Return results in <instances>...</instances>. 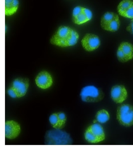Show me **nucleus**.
<instances>
[{
	"label": "nucleus",
	"mask_w": 133,
	"mask_h": 150,
	"mask_svg": "<svg viewBox=\"0 0 133 150\" xmlns=\"http://www.w3.org/2000/svg\"><path fill=\"white\" fill-rule=\"evenodd\" d=\"M21 132V126L17 122L13 120H10L6 122V138L10 140L15 139L19 136Z\"/></svg>",
	"instance_id": "nucleus-13"
},
{
	"label": "nucleus",
	"mask_w": 133,
	"mask_h": 150,
	"mask_svg": "<svg viewBox=\"0 0 133 150\" xmlns=\"http://www.w3.org/2000/svg\"><path fill=\"white\" fill-rule=\"evenodd\" d=\"M57 113L58 118L60 120V121L63 125H65L66 122V116L65 115V114L63 112H58Z\"/></svg>",
	"instance_id": "nucleus-17"
},
{
	"label": "nucleus",
	"mask_w": 133,
	"mask_h": 150,
	"mask_svg": "<svg viewBox=\"0 0 133 150\" xmlns=\"http://www.w3.org/2000/svg\"><path fill=\"white\" fill-rule=\"evenodd\" d=\"M49 121L51 126L56 129H61L65 126L60 121L57 112L53 113L50 116Z\"/></svg>",
	"instance_id": "nucleus-16"
},
{
	"label": "nucleus",
	"mask_w": 133,
	"mask_h": 150,
	"mask_svg": "<svg viewBox=\"0 0 133 150\" xmlns=\"http://www.w3.org/2000/svg\"><path fill=\"white\" fill-rule=\"evenodd\" d=\"M84 137L89 143H98L105 139V134L100 124L94 123L87 128L84 133Z\"/></svg>",
	"instance_id": "nucleus-5"
},
{
	"label": "nucleus",
	"mask_w": 133,
	"mask_h": 150,
	"mask_svg": "<svg viewBox=\"0 0 133 150\" xmlns=\"http://www.w3.org/2000/svg\"><path fill=\"white\" fill-rule=\"evenodd\" d=\"M17 94L18 98H22L26 95L29 87V81L26 78H19L12 83L10 86Z\"/></svg>",
	"instance_id": "nucleus-10"
},
{
	"label": "nucleus",
	"mask_w": 133,
	"mask_h": 150,
	"mask_svg": "<svg viewBox=\"0 0 133 150\" xmlns=\"http://www.w3.org/2000/svg\"><path fill=\"white\" fill-rule=\"evenodd\" d=\"M110 96L114 102L116 104H122L128 98V91L124 86L116 85L111 88Z\"/></svg>",
	"instance_id": "nucleus-9"
},
{
	"label": "nucleus",
	"mask_w": 133,
	"mask_h": 150,
	"mask_svg": "<svg viewBox=\"0 0 133 150\" xmlns=\"http://www.w3.org/2000/svg\"><path fill=\"white\" fill-rule=\"evenodd\" d=\"M126 30L128 33H129L133 36V19H132L130 24L127 27Z\"/></svg>",
	"instance_id": "nucleus-18"
},
{
	"label": "nucleus",
	"mask_w": 133,
	"mask_h": 150,
	"mask_svg": "<svg viewBox=\"0 0 133 150\" xmlns=\"http://www.w3.org/2000/svg\"><path fill=\"white\" fill-rule=\"evenodd\" d=\"M19 6V0H5V15L10 16L15 14Z\"/></svg>",
	"instance_id": "nucleus-14"
},
{
	"label": "nucleus",
	"mask_w": 133,
	"mask_h": 150,
	"mask_svg": "<svg viewBox=\"0 0 133 150\" xmlns=\"http://www.w3.org/2000/svg\"><path fill=\"white\" fill-rule=\"evenodd\" d=\"M118 61L126 63L133 59V45L128 42H122L118 47L116 52Z\"/></svg>",
	"instance_id": "nucleus-7"
},
{
	"label": "nucleus",
	"mask_w": 133,
	"mask_h": 150,
	"mask_svg": "<svg viewBox=\"0 0 133 150\" xmlns=\"http://www.w3.org/2000/svg\"><path fill=\"white\" fill-rule=\"evenodd\" d=\"M82 47L87 52L94 51L99 48L101 40L98 36L93 34H86L81 41Z\"/></svg>",
	"instance_id": "nucleus-8"
},
{
	"label": "nucleus",
	"mask_w": 133,
	"mask_h": 150,
	"mask_svg": "<svg viewBox=\"0 0 133 150\" xmlns=\"http://www.w3.org/2000/svg\"><path fill=\"white\" fill-rule=\"evenodd\" d=\"M92 17V12L89 9L81 6H77L73 10L72 19L74 24L79 25L91 20Z\"/></svg>",
	"instance_id": "nucleus-6"
},
{
	"label": "nucleus",
	"mask_w": 133,
	"mask_h": 150,
	"mask_svg": "<svg viewBox=\"0 0 133 150\" xmlns=\"http://www.w3.org/2000/svg\"><path fill=\"white\" fill-rule=\"evenodd\" d=\"M79 38L78 33L71 28L60 26L51 38L50 43L59 47L67 48L76 44Z\"/></svg>",
	"instance_id": "nucleus-1"
},
{
	"label": "nucleus",
	"mask_w": 133,
	"mask_h": 150,
	"mask_svg": "<svg viewBox=\"0 0 133 150\" xmlns=\"http://www.w3.org/2000/svg\"><path fill=\"white\" fill-rule=\"evenodd\" d=\"M82 101L87 103H97L104 97L102 91L94 86H87L82 88L80 94Z\"/></svg>",
	"instance_id": "nucleus-4"
},
{
	"label": "nucleus",
	"mask_w": 133,
	"mask_h": 150,
	"mask_svg": "<svg viewBox=\"0 0 133 150\" xmlns=\"http://www.w3.org/2000/svg\"><path fill=\"white\" fill-rule=\"evenodd\" d=\"M36 85L43 90L48 89L53 84V79L48 72L43 71L40 72L35 80Z\"/></svg>",
	"instance_id": "nucleus-12"
},
{
	"label": "nucleus",
	"mask_w": 133,
	"mask_h": 150,
	"mask_svg": "<svg viewBox=\"0 0 133 150\" xmlns=\"http://www.w3.org/2000/svg\"><path fill=\"white\" fill-rule=\"evenodd\" d=\"M100 25L105 31L115 32L120 27L119 16L114 12H106L101 18Z\"/></svg>",
	"instance_id": "nucleus-3"
},
{
	"label": "nucleus",
	"mask_w": 133,
	"mask_h": 150,
	"mask_svg": "<svg viewBox=\"0 0 133 150\" xmlns=\"http://www.w3.org/2000/svg\"><path fill=\"white\" fill-rule=\"evenodd\" d=\"M117 12L122 17L133 19V0H122L117 6Z\"/></svg>",
	"instance_id": "nucleus-11"
},
{
	"label": "nucleus",
	"mask_w": 133,
	"mask_h": 150,
	"mask_svg": "<svg viewBox=\"0 0 133 150\" xmlns=\"http://www.w3.org/2000/svg\"><path fill=\"white\" fill-rule=\"evenodd\" d=\"M96 120L100 124H105L109 121L110 115L106 110L102 109L98 111L95 115Z\"/></svg>",
	"instance_id": "nucleus-15"
},
{
	"label": "nucleus",
	"mask_w": 133,
	"mask_h": 150,
	"mask_svg": "<svg viewBox=\"0 0 133 150\" xmlns=\"http://www.w3.org/2000/svg\"><path fill=\"white\" fill-rule=\"evenodd\" d=\"M116 118L120 124L129 127L133 126V106L130 104H123L117 110Z\"/></svg>",
	"instance_id": "nucleus-2"
}]
</instances>
